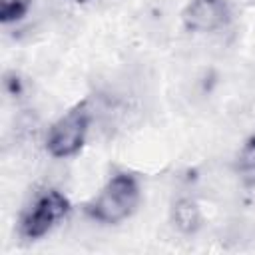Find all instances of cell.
Returning a JSON list of instances; mask_svg holds the SVG:
<instances>
[{
    "label": "cell",
    "mask_w": 255,
    "mask_h": 255,
    "mask_svg": "<svg viewBox=\"0 0 255 255\" xmlns=\"http://www.w3.org/2000/svg\"><path fill=\"white\" fill-rule=\"evenodd\" d=\"M229 14L227 0H191L183 10V24L191 32L211 34L223 30L229 22Z\"/></svg>",
    "instance_id": "obj_4"
},
{
    "label": "cell",
    "mask_w": 255,
    "mask_h": 255,
    "mask_svg": "<svg viewBox=\"0 0 255 255\" xmlns=\"http://www.w3.org/2000/svg\"><path fill=\"white\" fill-rule=\"evenodd\" d=\"M137 199L139 189L135 179L128 173H118L88 205V213L92 219L100 223H118L131 215V211L137 205Z\"/></svg>",
    "instance_id": "obj_1"
},
{
    "label": "cell",
    "mask_w": 255,
    "mask_h": 255,
    "mask_svg": "<svg viewBox=\"0 0 255 255\" xmlns=\"http://www.w3.org/2000/svg\"><path fill=\"white\" fill-rule=\"evenodd\" d=\"M237 173L241 181L245 183H255V139H251L239 153L237 161Z\"/></svg>",
    "instance_id": "obj_6"
},
{
    "label": "cell",
    "mask_w": 255,
    "mask_h": 255,
    "mask_svg": "<svg viewBox=\"0 0 255 255\" xmlns=\"http://www.w3.org/2000/svg\"><path fill=\"white\" fill-rule=\"evenodd\" d=\"M171 221L181 233H193L201 225V213L199 207L191 199H179L173 205L171 211Z\"/></svg>",
    "instance_id": "obj_5"
},
{
    "label": "cell",
    "mask_w": 255,
    "mask_h": 255,
    "mask_svg": "<svg viewBox=\"0 0 255 255\" xmlns=\"http://www.w3.org/2000/svg\"><path fill=\"white\" fill-rule=\"evenodd\" d=\"M88 124H90L88 106H78L72 112H68L64 118H60L48 131V139H46L52 157H68L76 153L84 141Z\"/></svg>",
    "instance_id": "obj_2"
},
{
    "label": "cell",
    "mask_w": 255,
    "mask_h": 255,
    "mask_svg": "<svg viewBox=\"0 0 255 255\" xmlns=\"http://www.w3.org/2000/svg\"><path fill=\"white\" fill-rule=\"evenodd\" d=\"M26 10H28L26 0H2V20L4 22L22 18L26 14Z\"/></svg>",
    "instance_id": "obj_7"
},
{
    "label": "cell",
    "mask_w": 255,
    "mask_h": 255,
    "mask_svg": "<svg viewBox=\"0 0 255 255\" xmlns=\"http://www.w3.org/2000/svg\"><path fill=\"white\" fill-rule=\"evenodd\" d=\"M68 211V201L56 189H48L22 213L20 231L28 239H36L46 235Z\"/></svg>",
    "instance_id": "obj_3"
}]
</instances>
